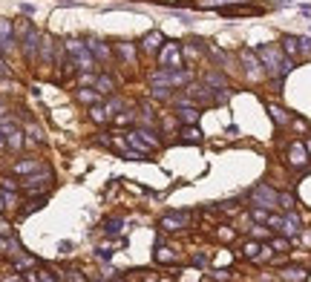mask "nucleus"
Listing matches in <instances>:
<instances>
[{
    "instance_id": "1",
    "label": "nucleus",
    "mask_w": 311,
    "mask_h": 282,
    "mask_svg": "<svg viewBox=\"0 0 311 282\" xmlns=\"http://www.w3.org/2000/svg\"><path fill=\"white\" fill-rule=\"evenodd\" d=\"M257 55H260V61H262V66H265V75H271L274 81H282L285 75L294 69V61L282 52V46H271V44H265V46H260L257 49Z\"/></svg>"
},
{
    "instance_id": "2",
    "label": "nucleus",
    "mask_w": 311,
    "mask_h": 282,
    "mask_svg": "<svg viewBox=\"0 0 311 282\" xmlns=\"http://www.w3.org/2000/svg\"><path fill=\"white\" fill-rule=\"evenodd\" d=\"M66 52L75 58V64H78V69L81 72H93L95 66H98V61H95V55H93V49H89L84 41H66Z\"/></svg>"
},
{
    "instance_id": "3",
    "label": "nucleus",
    "mask_w": 311,
    "mask_h": 282,
    "mask_svg": "<svg viewBox=\"0 0 311 282\" xmlns=\"http://www.w3.org/2000/svg\"><path fill=\"white\" fill-rule=\"evenodd\" d=\"M251 202H253V208H265V210H277L280 208V193H277L271 184H257V187L251 190Z\"/></svg>"
},
{
    "instance_id": "4",
    "label": "nucleus",
    "mask_w": 311,
    "mask_h": 282,
    "mask_svg": "<svg viewBox=\"0 0 311 282\" xmlns=\"http://www.w3.org/2000/svg\"><path fill=\"white\" fill-rule=\"evenodd\" d=\"M159 64L167 66V69H181V66H185L181 44H176V41H167V44L159 49Z\"/></svg>"
},
{
    "instance_id": "5",
    "label": "nucleus",
    "mask_w": 311,
    "mask_h": 282,
    "mask_svg": "<svg viewBox=\"0 0 311 282\" xmlns=\"http://www.w3.org/2000/svg\"><path fill=\"white\" fill-rule=\"evenodd\" d=\"M52 184V170L49 167H44V170H35V173H29L26 179H23V190H29L32 196L41 193V190H46Z\"/></svg>"
},
{
    "instance_id": "6",
    "label": "nucleus",
    "mask_w": 311,
    "mask_h": 282,
    "mask_svg": "<svg viewBox=\"0 0 311 282\" xmlns=\"http://www.w3.org/2000/svg\"><path fill=\"white\" fill-rule=\"evenodd\" d=\"M239 61H242V66H245L248 78H253V81L265 78V66H262V61H260V55H257V52L239 49Z\"/></svg>"
},
{
    "instance_id": "7",
    "label": "nucleus",
    "mask_w": 311,
    "mask_h": 282,
    "mask_svg": "<svg viewBox=\"0 0 311 282\" xmlns=\"http://www.w3.org/2000/svg\"><path fill=\"white\" fill-rule=\"evenodd\" d=\"M285 161H288V167H294V170H305V167H308V150H305L303 141H291L288 150H285Z\"/></svg>"
},
{
    "instance_id": "8",
    "label": "nucleus",
    "mask_w": 311,
    "mask_h": 282,
    "mask_svg": "<svg viewBox=\"0 0 311 282\" xmlns=\"http://www.w3.org/2000/svg\"><path fill=\"white\" fill-rule=\"evenodd\" d=\"M41 41H44V37H41V32H38V29H29L26 35H23V55H26L29 61L38 58V52H41Z\"/></svg>"
},
{
    "instance_id": "9",
    "label": "nucleus",
    "mask_w": 311,
    "mask_h": 282,
    "mask_svg": "<svg viewBox=\"0 0 311 282\" xmlns=\"http://www.w3.org/2000/svg\"><path fill=\"white\" fill-rule=\"evenodd\" d=\"M15 49V26L12 21L0 17V52H12Z\"/></svg>"
},
{
    "instance_id": "10",
    "label": "nucleus",
    "mask_w": 311,
    "mask_h": 282,
    "mask_svg": "<svg viewBox=\"0 0 311 282\" xmlns=\"http://www.w3.org/2000/svg\"><path fill=\"white\" fill-rule=\"evenodd\" d=\"M188 222H190L188 213H170V216H164V219L159 222V228H161V231H167V233H173V231L188 228Z\"/></svg>"
},
{
    "instance_id": "11",
    "label": "nucleus",
    "mask_w": 311,
    "mask_h": 282,
    "mask_svg": "<svg viewBox=\"0 0 311 282\" xmlns=\"http://www.w3.org/2000/svg\"><path fill=\"white\" fill-rule=\"evenodd\" d=\"M285 236H297V233L303 231V222H300V216H297L294 210H288L285 216H282V228H280Z\"/></svg>"
},
{
    "instance_id": "12",
    "label": "nucleus",
    "mask_w": 311,
    "mask_h": 282,
    "mask_svg": "<svg viewBox=\"0 0 311 282\" xmlns=\"http://www.w3.org/2000/svg\"><path fill=\"white\" fill-rule=\"evenodd\" d=\"M141 49L144 52H150V55H156V52L161 49V46H164V37H161V32H147L144 37H141Z\"/></svg>"
},
{
    "instance_id": "13",
    "label": "nucleus",
    "mask_w": 311,
    "mask_h": 282,
    "mask_svg": "<svg viewBox=\"0 0 311 282\" xmlns=\"http://www.w3.org/2000/svg\"><path fill=\"white\" fill-rule=\"evenodd\" d=\"M268 116H271V121L277 124V127H288L294 118H291V112L288 109H282L280 104H268Z\"/></svg>"
},
{
    "instance_id": "14",
    "label": "nucleus",
    "mask_w": 311,
    "mask_h": 282,
    "mask_svg": "<svg viewBox=\"0 0 311 282\" xmlns=\"http://www.w3.org/2000/svg\"><path fill=\"white\" fill-rule=\"evenodd\" d=\"M305 276H308V271H305L303 265H288L280 271V279L282 282H305Z\"/></svg>"
},
{
    "instance_id": "15",
    "label": "nucleus",
    "mask_w": 311,
    "mask_h": 282,
    "mask_svg": "<svg viewBox=\"0 0 311 282\" xmlns=\"http://www.w3.org/2000/svg\"><path fill=\"white\" fill-rule=\"evenodd\" d=\"M280 46H282V52H285L291 61L300 58V37H297V35H282Z\"/></svg>"
},
{
    "instance_id": "16",
    "label": "nucleus",
    "mask_w": 311,
    "mask_h": 282,
    "mask_svg": "<svg viewBox=\"0 0 311 282\" xmlns=\"http://www.w3.org/2000/svg\"><path fill=\"white\" fill-rule=\"evenodd\" d=\"M87 46L93 49V55H95V61H98V64H109L113 52H109V46L104 44V41H87Z\"/></svg>"
},
{
    "instance_id": "17",
    "label": "nucleus",
    "mask_w": 311,
    "mask_h": 282,
    "mask_svg": "<svg viewBox=\"0 0 311 282\" xmlns=\"http://www.w3.org/2000/svg\"><path fill=\"white\" fill-rule=\"evenodd\" d=\"M199 116H202V112H199V109H196L193 104H185V107H176V118H179L181 124H196V121H199Z\"/></svg>"
},
{
    "instance_id": "18",
    "label": "nucleus",
    "mask_w": 311,
    "mask_h": 282,
    "mask_svg": "<svg viewBox=\"0 0 311 282\" xmlns=\"http://www.w3.org/2000/svg\"><path fill=\"white\" fill-rule=\"evenodd\" d=\"M17 176H29L35 173V170H41V161L38 159H23V161H15V167H12Z\"/></svg>"
},
{
    "instance_id": "19",
    "label": "nucleus",
    "mask_w": 311,
    "mask_h": 282,
    "mask_svg": "<svg viewBox=\"0 0 311 282\" xmlns=\"http://www.w3.org/2000/svg\"><path fill=\"white\" fill-rule=\"evenodd\" d=\"M95 89L101 95H116V81L109 75H95Z\"/></svg>"
},
{
    "instance_id": "20",
    "label": "nucleus",
    "mask_w": 311,
    "mask_h": 282,
    "mask_svg": "<svg viewBox=\"0 0 311 282\" xmlns=\"http://www.w3.org/2000/svg\"><path fill=\"white\" fill-rule=\"evenodd\" d=\"M116 55L121 58V64H127V66L136 64V46H133V44H118L116 46Z\"/></svg>"
},
{
    "instance_id": "21",
    "label": "nucleus",
    "mask_w": 311,
    "mask_h": 282,
    "mask_svg": "<svg viewBox=\"0 0 311 282\" xmlns=\"http://www.w3.org/2000/svg\"><path fill=\"white\" fill-rule=\"evenodd\" d=\"M205 84H208L210 89H228V78H225L222 72H205Z\"/></svg>"
},
{
    "instance_id": "22",
    "label": "nucleus",
    "mask_w": 311,
    "mask_h": 282,
    "mask_svg": "<svg viewBox=\"0 0 311 282\" xmlns=\"http://www.w3.org/2000/svg\"><path fill=\"white\" fill-rule=\"evenodd\" d=\"M78 101H81V104H87V107H93V104H101V92H98V89L81 87V89H78Z\"/></svg>"
},
{
    "instance_id": "23",
    "label": "nucleus",
    "mask_w": 311,
    "mask_h": 282,
    "mask_svg": "<svg viewBox=\"0 0 311 282\" xmlns=\"http://www.w3.org/2000/svg\"><path fill=\"white\" fill-rule=\"evenodd\" d=\"M181 138H185V141H190V144H199L205 136H202V130H199L196 124H185V127H181Z\"/></svg>"
},
{
    "instance_id": "24",
    "label": "nucleus",
    "mask_w": 311,
    "mask_h": 282,
    "mask_svg": "<svg viewBox=\"0 0 311 282\" xmlns=\"http://www.w3.org/2000/svg\"><path fill=\"white\" fill-rule=\"evenodd\" d=\"M89 118H93L95 124H107L109 121L107 107H104V104H93V107H89Z\"/></svg>"
},
{
    "instance_id": "25",
    "label": "nucleus",
    "mask_w": 311,
    "mask_h": 282,
    "mask_svg": "<svg viewBox=\"0 0 311 282\" xmlns=\"http://www.w3.org/2000/svg\"><path fill=\"white\" fill-rule=\"evenodd\" d=\"M156 259L159 262H164V265H176V262H179V256H176L173 251H170V248H156Z\"/></svg>"
},
{
    "instance_id": "26",
    "label": "nucleus",
    "mask_w": 311,
    "mask_h": 282,
    "mask_svg": "<svg viewBox=\"0 0 311 282\" xmlns=\"http://www.w3.org/2000/svg\"><path fill=\"white\" fill-rule=\"evenodd\" d=\"M104 107H107V116H109V118L116 116V112H124V109H130V107H127V101H121V98H109V101L104 104Z\"/></svg>"
},
{
    "instance_id": "27",
    "label": "nucleus",
    "mask_w": 311,
    "mask_h": 282,
    "mask_svg": "<svg viewBox=\"0 0 311 282\" xmlns=\"http://www.w3.org/2000/svg\"><path fill=\"white\" fill-rule=\"evenodd\" d=\"M133 124H136V112L133 109H124V112L116 116V127H133Z\"/></svg>"
},
{
    "instance_id": "28",
    "label": "nucleus",
    "mask_w": 311,
    "mask_h": 282,
    "mask_svg": "<svg viewBox=\"0 0 311 282\" xmlns=\"http://www.w3.org/2000/svg\"><path fill=\"white\" fill-rule=\"evenodd\" d=\"M153 98H156V101H170V98H173V89L170 87H159V84H153Z\"/></svg>"
},
{
    "instance_id": "29",
    "label": "nucleus",
    "mask_w": 311,
    "mask_h": 282,
    "mask_svg": "<svg viewBox=\"0 0 311 282\" xmlns=\"http://www.w3.org/2000/svg\"><path fill=\"white\" fill-rule=\"evenodd\" d=\"M260 251H262L260 242H245V245H242V253H245L248 259H260Z\"/></svg>"
},
{
    "instance_id": "30",
    "label": "nucleus",
    "mask_w": 311,
    "mask_h": 282,
    "mask_svg": "<svg viewBox=\"0 0 311 282\" xmlns=\"http://www.w3.org/2000/svg\"><path fill=\"white\" fill-rule=\"evenodd\" d=\"M6 138H9V147H12V150H21L23 147V133L21 130H12Z\"/></svg>"
},
{
    "instance_id": "31",
    "label": "nucleus",
    "mask_w": 311,
    "mask_h": 282,
    "mask_svg": "<svg viewBox=\"0 0 311 282\" xmlns=\"http://www.w3.org/2000/svg\"><path fill=\"white\" fill-rule=\"evenodd\" d=\"M26 133H29L32 136V141H38V144H41V141H44V133H41V127H35V124H26Z\"/></svg>"
},
{
    "instance_id": "32",
    "label": "nucleus",
    "mask_w": 311,
    "mask_h": 282,
    "mask_svg": "<svg viewBox=\"0 0 311 282\" xmlns=\"http://www.w3.org/2000/svg\"><path fill=\"white\" fill-rule=\"evenodd\" d=\"M280 208L288 213V210H294V196H288V193H280Z\"/></svg>"
},
{
    "instance_id": "33",
    "label": "nucleus",
    "mask_w": 311,
    "mask_h": 282,
    "mask_svg": "<svg viewBox=\"0 0 311 282\" xmlns=\"http://www.w3.org/2000/svg\"><path fill=\"white\" fill-rule=\"evenodd\" d=\"M216 236L222 239V242H233V236H236V231H233V228H219V231H216Z\"/></svg>"
},
{
    "instance_id": "34",
    "label": "nucleus",
    "mask_w": 311,
    "mask_h": 282,
    "mask_svg": "<svg viewBox=\"0 0 311 282\" xmlns=\"http://www.w3.org/2000/svg\"><path fill=\"white\" fill-rule=\"evenodd\" d=\"M300 55L311 58V37H300Z\"/></svg>"
},
{
    "instance_id": "35",
    "label": "nucleus",
    "mask_w": 311,
    "mask_h": 282,
    "mask_svg": "<svg viewBox=\"0 0 311 282\" xmlns=\"http://www.w3.org/2000/svg\"><path fill=\"white\" fill-rule=\"evenodd\" d=\"M271 248H274V251H288L291 242L288 239H271Z\"/></svg>"
},
{
    "instance_id": "36",
    "label": "nucleus",
    "mask_w": 311,
    "mask_h": 282,
    "mask_svg": "<svg viewBox=\"0 0 311 282\" xmlns=\"http://www.w3.org/2000/svg\"><path fill=\"white\" fill-rule=\"evenodd\" d=\"M228 3H231V0H202L205 9H210V6H219V9H222V6H228Z\"/></svg>"
},
{
    "instance_id": "37",
    "label": "nucleus",
    "mask_w": 311,
    "mask_h": 282,
    "mask_svg": "<svg viewBox=\"0 0 311 282\" xmlns=\"http://www.w3.org/2000/svg\"><path fill=\"white\" fill-rule=\"evenodd\" d=\"M0 184H3V190H9V193H15V190H17V181L15 179H3Z\"/></svg>"
},
{
    "instance_id": "38",
    "label": "nucleus",
    "mask_w": 311,
    "mask_h": 282,
    "mask_svg": "<svg viewBox=\"0 0 311 282\" xmlns=\"http://www.w3.org/2000/svg\"><path fill=\"white\" fill-rule=\"evenodd\" d=\"M38 282H58V279H55L49 271H38Z\"/></svg>"
},
{
    "instance_id": "39",
    "label": "nucleus",
    "mask_w": 311,
    "mask_h": 282,
    "mask_svg": "<svg viewBox=\"0 0 311 282\" xmlns=\"http://www.w3.org/2000/svg\"><path fill=\"white\" fill-rule=\"evenodd\" d=\"M118 228H121V219H113V222H107V233H118Z\"/></svg>"
},
{
    "instance_id": "40",
    "label": "nucleus",
    "mask_w": 311,
    "mask_h": 282,
    "mask_svg": "<svg viewBox=\"0 0 311 282\" xmlns=\"http://www.w3.org/2000/svg\"><path fill=\"white\" fill-rule=\"evenodd\" d=\"M35 262L29 259V256H17V268H32Z\"/></svg>"
},
{
    "instance_id": "41",
    "label": "nucleus",
    "mask_w": 311,
    "mask_h": 282,
    "mask_svg": "<svg viewBox=\"0 0 311 282\" xmlns=\"http://www.w3.org/2000/svg\"><path fill=\"white\" fill-rule=\"evenodd\" d=\"M193 265H196V268L208 265V256H202V253H196V256H193Z\"/></svg>"
},
{
    "instance_id": "42",
    "label": "nucleus",
    "mask_w": 311,
    "mask_h": 282,
    "mask_svg": "<svg viewBox=\"0 0 311 282\" xmlns=\"http://www.w3.org/2000/svg\"><path fill=\"white\" fill-rule=\"evenodd\" d=\"M0 233H3V236H12V228H9V224L3 222V219H0Z\"/></svg>"
},
{
    "instance_id": "43",
    "label": "nucleus",
    "mask_w": 311,
    "mask_h": 282,
    "mask_svg": "<svg viewBox=\"0 0 311 282\" xmlns=\"http://www.w3.org/2000/svg\"><path fill=\"white\" fill-rule=\"evenodd\" d=\"M69 282H87V279H84V274H78V271H72V274H69Z\"/></svg>"
},
{
    "instance_id": "44",
    "label": "nucleus",
    "mask_w": 311,
    "mask_h": 282,
    "mask_svg": "<svg viewBox=\"0 0 311 282\" xmlns=\"http://www.w3.org/2000/svg\"><path fill=\"white\" fill-rule=\"evenodd\" d=\"M268 233V228H262V224H257V228H253V236H265Z\"/></svg>"
},
{
    "instance_id": "45",
    "label": "nucleus",
    "mask_w": 311,
    "mask_h": 282,
    "mask_svg": "<svg viewBox=\"0 0 311 282\" xmlns=\"http://www.w3.org/2000/svg\"><path fill=\"white\" fill-rule=\"evenodd\" d=\"M3 75H9V66H6V61L0 58V78H3Z\"/></svg>"
},
{
    "instance_id": "46",
    "label": "nucleus",
    "mask_w": 311,
    "mask_h": 282,
    "mask_svg": "<svg viewBox=\"0 0 311 282\" xmlns=\"http://www.w3.org/2000/svg\"><path fill=\"white\" fill-rule=\"evenodd\" d=\"M6 147H9V141L3 138V130H0V150H6Z\"/></svg>"
},
{
    "instance_id": "47",
    "label": "nucleus",
    "mask_w": 311,
    "mask_h": 282,
    "mask_svg": "<svg viewBox=\"0 0 311 282\" xmlns=\"http://www.w3.org/2000/svg\"><path fill=\"white\" fill-rule=\"evenodd\" d=\"M3 282H23V279H17V276H9V279H3Z\"/></svg>"
},
{
    "instance_id": "48",
    "label": "nucleus",
    "mask_w": 311,
    "mask_h": 282,
    "mask_svg": "<svg viewBox=\"0 0 311 282\" xmlns=\"http://www.w3.org/2000/svg\"><path fill=\"white\" fill-rule=\"evenodd\" d=\"M6 248H9V245H6V242H3V239H0V251H6Z\"/></svg>"
},
{
    "instance_id": "49",
    "label": "nucleus",
    "mask_w": 311,
    "mask_h": 282,
    "mask_svg": "<svg viewBox=\"0 0 311 282\" xmlns=\"http://www.w3.org/2000/svg\"><path fill=\"white\" fill-rule=\"evenodd\" d=\"M305 150H308V156H311V141H305Z\"/></svg>"
},
{
    "instance_id": "50",
    "label": "nucleus",
    "mask_w": 311,
    "mask_h": 282,
    "mask_svg": "<svg viewBox=\"0 0 311 282\" xmlns=\"http://www.w3.org/2000/svg\"><path fill=\"white\" fill-rule=\"evenodd\" d=\"M0 210H6V208H3V199H0Z\"/></svg>"
}]
</instances>
